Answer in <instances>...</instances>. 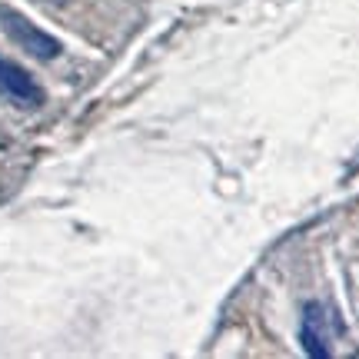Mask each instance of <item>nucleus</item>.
Masks as SVG:
<instances>
[{"mask_svg":"<svg viewBox=\"0 0 359 359\" xmlns=\"http://www.w3.org/2000/svg\"><path fill=\"white\" fill-rule=\"evenodd\" d=\"M0 30H4L20 50L30 53V57H37V60H57L60 50H64L60 40L53 37V34L40 30L30 17H24L20 11H13L7 4H0Z\"/></svg>","mask_w":359,"mask_h":359,"instance_id":"1","label":"nucleus"},{"mask_svg":"<svg viewBox=\"0 0 359 359\" xmlns=\"http://www.w3.org/2000/svg\"><path fill=\"white\" fill-rule=\"evenodd\" d=\"M299 343L309 359H330V309L323 303H306L299 320Z\"/></svg>","mask_w":359,"mask_h":359,"instance_id":"2","label":"nucleus"},{"mask_svg":"<svg viewBox=\"0 0 359 359\" xmlns=\"http://www.w3.org/2000/svg\"><path fill=\"white\" fill-rule=\"evenodd\" d=\"M0 93L11 97L17 107H40L43 103V87L17 60L4 57V53H0Z\"/></svg>","mask_w":359,"mask_h":359,"instance_id":"3","label":"nucleus"},{"mask_svg":"<svg viewBox=\"0 0 359 359\" xmlns=\"http://www.w3.org/2000/svg\"><path fill=\"white\" fill-rule=\"evenodd\" d=\"M50 4H67V0H50Z\"/></svg>","mask_w":359,"mask_h":359,"instance_id":"4","label":"nucleus"}]
</instances>
